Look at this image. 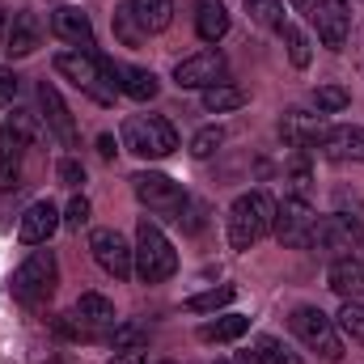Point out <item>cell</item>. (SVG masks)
<instances>
[{
    "mask_svg": "<svg viewBox=\"0 0 364 364\" xmlns=\"http://www.w3.org/2000/svg\"><path fill=\"white\" fill-rule=\"evenodd\" d=\"M90 255H93V263L106 275H114V279H127V275L136 272V250L127 246V237L119 229H93Z\"/></svg>",
    "mask_w": 364,
    "mask_h": 364,
    "instance_id": "11",
    "label": "cell"
},
{
    "mask_svg": "<svg viewBox=\"0 0 364 364\" xmlns=\"http://www.w3.org/2000/svg\"><path fill=\"white\" fill-rule=\"evenodd\" d=\"M55 174H60V182H64V186H73V191H77V186L85 182V166H81L77 157H64V161L55 166Z\"/></svg>",
    "mask_w": 364,
    "mask_h": 364,
    "instance_id": "38",
    "label": "cell"
},
{
    "mask_svg": "<svg viewBox=\"0 0 364 364\" xmlns=\"http://www.w3.org/2000/svg\"><path fill=\"white\" fill-rule=\"evenodd\" d=\"M73 314L81 318V326H90V331H93V339H106V335L114 331V322H119L114 305H110L102 292H85V296L73 305Z\"/></svg>",
    "mask_w": 364,
    "mask_h": 364,
    "instance_id": "18",
    "label": "cell"
},
{
    "mask_svg": "<svg viewBox=\"0 0 364 364\" xmlns=\"http://www.w3.org/2000/svg\"><path fill=\"white\" fill-rule=\"evenodd\" d=\"M114 348H144L149 343V331L140 326V322H114V331L106 335Z\"/></svg>",
    "mask_w": 364,
    "mask_h": 364,
    "instance_id": "33",
    "label": "cell"
},
{
    "mask_svg": "<svg viewBox=\"0 0 364 364\" xmlns=\"http://www.w3.org/2000/svg\"><path fill=\"white\" fill-rule=\"evenodd\" d=\"M4 127H13V132L26 140V144H34V140H38V123H34V114H26V110H17V114L4 123Z\"/></svg>",
    "mask_w": 364,
    "mask_h": 364,
    "instance_id": "37",
    "label": "cell"
},
{
    "mask_svg": "<svg viewBox=\"0 0 364 364\" xmlns=\"http://www.w3.org/2000/svg\"><path fill=\"white\" fill-rule=\"evenodd\" d=\"M195 30L203 43H220L229 34V9L225 0H195Z\"/></svg>",
    "mask_w": 364,
    "mask_h": 364,
    "instance_id": "22",
    "label": "cell"
},
{
    "mask_svg": "<svg viewBox=\"0 0 364 364\" xmlns=\"http://www.w3.org/2000/svg\"><path fill=\"white\" fill-rule=\"evenodd\" d=\"M38 43H43V21L34 17V13H13V21H9V30H4V51L13 55V60H21V55H34L38 51Z\"/></svg>",
    "mask_w": 364,
    "mask_h": 364,
    "instance_id": "16",
    "label": "cell"
},
{
    "mask_svg": "<svg viewBox=\"0 0 364 364\" xmlns=\"http://www.w3.org/2000/svg\"><path fill=\"white\" fill-rule=\"evenodd\" d=\"M119 140H123L127 153L153 157V161H157V157H170V153L178 149V132H174V123L161 119V114H132V119H123Z\"/></svg>",
    "mask_w": 364,
    "mask_h": 364,
    "instance_id": "3",
    "label": "cell"
},
{
    "mask_svg": "<svg viewBox=\"0 0 364 364\" xmlns=\"http://www.w3.org/2000/svg\"><path fill=\"white\" fill-rule=\"evenodd\" d=\"M51 34L64 38V43H73V47H93L90 13H81V9H73V4H60V9L51 13Z\"/></svg>",
    "mask_w": 364,
    "mask_h": 364,
    "instance_id": "17",
    "label": "cell"
},
{
    "mask_svg": "<svg viewBox=\"0 0 364 364\" xmlns=\"http://www.w3.org/2000/svg\"><path fill=\"white\" fill-rule=\"evenodd\" d=\"M38 106H43V119H47L51 136H55L64 149H77V144H81V136H77V119H73V110L64 106V97H60V90H55L51 81L38 85Z\"/></svg>",
    "mask_w": 364,
    "mask_h": 364,
    "instance_id": "13",
    "label": "cell"
},
{
    "mask_svg": "<svg viewBox=\"0 0 364 364\" xmlns=\"http://www.w3.org/2000/svg\"><path fill=\"white\" fill-rule=\"evenodd\" d=\"M318 149L331 161H360L364 166V127H331Z\"/></svg>",
    "mask_w": 364,
    "mask_h": 364,
    "instance_id": "19",
    "label": "cell"
},
{
    "mask_svg": "<svg viewBox=\"0 0 364 364\" xmlns=\"http://www.w3.org/2000/svg\"><path fill=\"white\" fill-rule=\"evenodd\" d=\"M110 73H114V85H119V93H127V97H136V102L157 97V77H153L149 68H136V64H114V60H110Z\"/></svg>",
    "mask_w": 364,
    "mask_h": 364,
    "instance_id": "21",
    "label": "cell"
},
{
    "mask_svg": "<svg viewBox=\"0 0 364 364\" xmlns=\"http://www.w3.org/2000/svg\"><path fill=\"white\" fill-rule=\"evenodd\" d=\"M246 13L263 30H284V0H246Z\"/></svg>",
    "mask_w": 364,
    "mask_h": 364,
    "instance_id": "27",
    "label": "cell"
},
{
    "mask_svg": "<svg viewBox=\"0 0 364 364\" xmlns=\"http://www.w3.org/2000/svg\"><path fill=\"white\" fill-rule=\"evenodd\" d=\"M246 331H250V318H242V314H225V318L199 326V343H233V339H242Z\"/></svg>",
    "mask_w": 364,
    "mask_h": 364,
    "instance_id": "24",
    "label": "cell"
},
{
    "mask_svg": "<svg viewBox=\"0 0 364 364\" xmlns=\"http://www.w3.org/2000/svg\"><path fill=\"white\" fill-rule=\"evenodd\" d=\"M55 284H60V263L51 250H34L17 272H13V296L26 305V309H43L51 296H55Z\"/></svg>",
    "mask_w": 364,
    "mask_h": 364,
    "instance_id": "6",
    "label": "cell"
},
{
    "mask_svg": "<svg viewBox=\"0 0 364 364\" xmlns=\"http://www.w3.org/2000/svg\"><path fill=\"white\" fill-rule=\"evenodd\" d=\"M132 191H136V199H140L149 212H157V216H170V220H178L182 203H186V191H182V186L170 178V174H157V170H144V174H136V178H132Z\"/></svg>",
    "mask_w": 364,
    "mask_h": 364,
    "instance_id": "9",
    "label": "cell"
},
{
    "mask_svg": "<svg viewBox=\"0 0 364 364\" xmlns=\"http://www.w3.org/2000/svg\"><path fill=\"white\" fill-rule=\"evenodd\" d=\"M174 272H178V255H174L170 237L161 233L157 220L144 216L136 225V275L144 284H161V279H170Z\"/></svg>",
    "mask_w": 364,
    "mask_h": 364,
    "instance_id": "4",
    "label": "cell"
},
{
    "mask_svg": "<svg viewBox=\"0 0 364 364\" xmlns=\"http://www.w3.org/2000/svg\"><path fill=\"white\" fill-rule=\"evenodd\" d=\"M326 114H309V110H288L279 119V136L288 149H318L322 136H326Z\"/></svg>",
    "mask_w": 364,
    "mask_h": 364,
    "instance_id": "14",
    "label": "cell"
},
{
    "mask_svg": "<svg viewBox=\"0 0 364 364\" xmlns=\"http://www.w3.org/2000/svg\"><path fill=\"white\" fill-rule=\"evenodd\" d=\"M55 73L64 77V81H73L77 90L93 97L97 106H114V73H110V60L106 55H93V51H64V55H55Z\"/></svg>",
    "mask_w": 364,
    "mask_h": 364,
    "instance_id": "1",
    "label": "cell"
},
{
    "mask_svg": "<svg viewBox=\"0 0 364 364\" xmlns=\"http://www.w3.org/2000/svg\"><path fill=\"white\" fill-rule=\"evenodd\" d=\"M314 208L305 199H284L275 203V242L288 246V250H309V237H314Z\"/></svg>",
    "mask_w": 364,
    "mask_h": 364,
    "instance_id": "10",
    "label": "cell"
},
{
    "mask_svg": "<svg viewBox=\"0 0 364 364\" xmlns=\"http://www.w3.org/2000/svg\"><path fill=\"white\" fill-rule=\"evenodd\" d=\"M60 229V208L51 203V199H38V203H30L26 208V216H21V225H17V237L26 242V246H47V237Z\"/></svg>",
    "mask_w": 364,
    "mask_h": 364,
    "instance_id": "15",
    "label": "cell"
},
{
    "mask_svg": "<svg viewBox=\"0 0 364 364\" xmlns=\"http://www.w3.org/2000/svg\"><path fill=\"white\" fill-rule=\"evenodd\" d=\"M64 225H68V229H85V225H90V199H85V195H73V203H68V212H64Z\"/></svg>",
    "mask_w": 364,
    "mask_h": 364,
    "instance_id": "36",
    "label": "cell"
},
{
    "mask_svg": "<svg viewBox=\"0 0 364 364\" xmlns=\"http://www.w3.org/2000/svg\"><path fill=\"white\" fill-rule=\"evenodd\" d=\"M360 246H364V225H360V216L331 212V216H318V220H314L309 250L326 255L331 263H335V259H352Z\"/></svg>",
    "mask_w": 364,
    "mask_h": 364,
    "instance_id": "7",
    "label": "cell"
},
{
    "mask_svg": "<svg viewBox=\"0 0 364 364\" xmlns=\"http://www.w3.org/2000/svg\"><path fill=\"white\" fill-rule=\"evenodd\" d=\"M17 90H21V77L17 73H0V106H13Z\"/></svg>",
    "mask_w": 364,
    "mask_h": 364,
    "instance_id": "39",
    "label": "cell"
},
{
    "mask_svg": "<svg viewBox=\"0 0 364 364\" xmlns=\"http://www.w3.org/2000/svg\"><path fill=\"white\" fill-rule=\"evenodd\" d=\"M161 364H174V360H161Z\"/></svg>",
    "mask_w": 364,
    "mask_h": 364,
    "instance_id": "45",
    "label": "cell"
},
{
    "mask_svg": "<svg viewBox=\"0 0 364 364\" xmlns=\"http://www.w3.org/2000/svg\"><path fill=\"white\" fill-rule=\"evenodd\" d=\"M34 364H73V360H68V356H38Z\"/></svg>",
    "mask_w": 364,
    "mask_h": 364,
    "instance_id": "43",
    "label": "cell"
},
{
    "mask_svg": "<svg viewBox=\"0 0 364 364\" xmlns=\"http://www.w3.org/2000/svg\"><path fill=\"white\" fill-rule=\"evenodd\" d=\"M225 73H229V60L220 51H195V55L178 60L174 81L182 90H212V85H225Z\"/></svg>",
    "mask_w": 364,
    "mask_h": 364,
    "instance_id": "12",
    "label": "cell"
},
{
    "mask_svg": "<svg viewBox=\"0 0 364 364\" xmlns=\"http://www.w3.org/2000/svg\"><path fill=\"white\" fill-rule=\"evenodd\" d=\"M110 26H114V38H119L123 47H140V43H144V34H140V26L132 21L127 4H119V9H114V21H110Z\"/></svg>",
    "mask_w": 364,
    "mask_h": 364,
    "instance_id": "32",
    "label": "cell"
},
{
    "mask_svg": "<svg viewBox=\"0 0 364 364\" xmlns=\"http://www.w3.org/2000/svg\"><path fill=\"white\" fill-rule=\"evenodd\" d=\"M314 102H318V114H339V110L352 106V93L343 90V85H318Z\"/></svg>",
    "mask_w": 364,
    "mask_h": 364,
    "instance_id": "31",
    "label": "cell"
},
{
    "mask_svg": "<svg viewBox=\"0 0 364 364\" xmlns=\"http://www.w3.org/2000/svg\"><path fill=\"white\" fill-rule=\"evenodd\" d=\"M272 229H275V199L267 191H246V195L233 199V208H229V246L233 250H250Z\"/></svg>",
    "mask_w": 364,
    "mask_h": 364,
    "instance_id": "2",
    "label": "cell"
},
{
    "mask_svg": "<svg viewBox=\"0 0 364 364\" xmlns=\"http://www.w3.org/2000/svg\"><path fill=\"white\" fill-rule=\"evenodd\" d=\"M97 153L110 161V157H114V136H97Z\"/></svg>",
    "mask_w": 364,
    "mask_h": 364,
    "instance_id": "41",
    "label": "cell"
},
{
    "mask_svg": "<svg viewBox=\"0 0 364 364\" xmlns=\"http://www.w3.org/2000/svg\"><path fill=\"white\" fill-rule=\"evenodd\" d=\"M292 9L318 30V38H322L331 51H339V47L348 43V30H352V9H348V0H292Z\"/></svg>",
    "mask_w": 364,
    "mask_h": 364,
    "instance_id": "8",
    "label": "cell"
},
{
    "mask_svg": "<svg viewBox=\"0 0 364 364\" xmlns=\"http://www.w3.org/2000/svg\"><path fill=\"white\" fill-rule=\"evenodd\" d=\"M233 296H237V288H233V284H220V288H208V292H195V296L186 301V309H191V314H216V309H225V305H233Z\"/></svg>",
    "mask_w": 364,
    "mask_h": 364,
    "instance_id": "26",
    "label": "cell"
},
{
    "mask_svg": "<svg viewBox=\"0 0 364 364\" xmlns=\"http://www.w3.org/2000/svg\"><path fill=\"white\" fill-rule=\"evenodd\" d=\"M123 4H127V13H132V21L140 26L144 38L170 30V21H174V0H123Z\"/></svg>",
    "mask_w": 364,
    "mask_h": 364,
    "instance_id": "20",
    "label": "cell"
},
{
    "mask_svg": "<svg viewBox=\"0 0 364 364\" xmlns=\"http://www.w3.org/2000/svg\"><path fill=\"white\" fill-rule=\"evenodd\" d=\"M216 364H225V360H216Z\"/></svg>",
    "mask_w": 364,
    "mask_h": 364,
    "instance_id": "46",
    "label": "cell"
},
{
    "mask_svg": "<svg viewBox=\"0 0 364 364\" xmlns=\"http://www.w3.org/2000/svg\"><path fill=\"white\" fill-rule=\"evenodd\" d=\"M0 34H4V9H0Z\"/></svg>",
    "mask_w": 364,
    "mask_h": 364,
    "instance_id": "44",
    "label": "cell"
},
{
    "mask_svg": "<svg viewBox=\"0 0 364 364\" xmlns=\"http://www.w3.org/2000/svg\"><path fill=\"white\" fill-rule=\"evenodd\" d=\"M335 326H339V331H343L348 339L364 343V301H343V309H339Z\"/></svg>",
    "mask_w": 364,
    "mask_h": 364,
    "instance_id": "29",
    "label": "cell"
},
{
    "mask_svg": "<svg viewBox=\"0 0 364 364\" xmlns=\"http://www.w3.org/2000/svg\"><path fill=\"white\" fill-rule=\"evenodd\" d=\"M21 157H26V140L13 127H0V191L17 186V178H21Z\"/></svg>",
    "mask_w": 364,
    "mask_h": 364,
    "instance_id": "23",
    "label": "cell"
},
{
    "mask_svg": "<svg viewBox=\"0 0 364 364\" xmlns=\"http://www.w3.org/2000/svg\"><path fill=\"white\" fill-rule=\"evenodd\" d=\"M220 140H225L220 127H203V132H195V136H191V157H212V153L220 149Z\"/></svg>",
    "mask_w": 364,
    "mask_h": 364,
    "instance_id": "35",
    "label": "cell"
},
{
    "mask_svg": "<svg viewBox=\"0 0 364 364\" xmlns=\"http://www.w3.org/2000/svg\"><path fill=\"white\" fill-rule=\"evenodd\" d=\"M284 182H288V199H305L309 203V191H314V174H309V166L305 161H296L288 174H284Z\"/></svg>",
    "mask_w": 364,
    "mask_h": 364,
    "instance_id": "34",
    "label": "cell"
},
{
    "mask_svg": "<svg viewBox=\"0 0 364 364\" xmlns=\"http://www.w3.org/2000/svg\"><path fill=\"white\" fill-rule=\"evenodd\" d=\"M110 364H149V348H119Z\"/></svg>",
    "mask_w": 364,
    "mask_h": 364,
    "instance_id": "40",
    "label": "cell"
},
{
    "mask_svg": "<svg viewBox=\"0 0 364 364\" xmlns=\"http://www.w3.org/2000/svg\"><path fill=\"white\" fill-rule=\"evenodd\" d=\"M255 352L263 356V364H305L284 339H275V335H263V339L255 343Z\"/></svg>",
    "mask_w": 364,
    "mask_h": 364,
    "instance_id": "30",
    "label": "cell"
},
{
    "mask_svg": "<svg viewBox=\"0 0 364 364\" xmlns=\"http://www.w3.org/2000/svg\"><path fill=\"white\" fill-rule=\"evenodd\" d=\"M279 38H284V47H288V60L296 64V68H309V38H305V30H296L292 21H284V30H279Z\"/></svg>",
    "mask_w": 364,
    "mask_h": 364,
    "instance_id": "28",
    "label": "cell"
},
{
    "mask_svg": "<svg viewBox=\"0 0 364 364\" xmlns=\"http://www.w3.org/2000/svg\"><path fill=\"white\" fill-rule=\"evenodd\" d=\"M288 326H292V335H296L309 352H318L326 364L343 360L339 326H335V318H331V314H322L318 305H296V309H292V318H288Z\"/></svg>",
    "mask_w": 364,
    "mask_h": 364,
    "instance_id": "5",
    "label": "cell"
},
{
    "mask_svg": "<svg viewBox=\"0 0 364 364\" xmlns=\"http://www.w3.org/2000/svg\"><path fill=\"white\" fill-rule=\"evenodd\" d=\"M233 364H263V356H259V352H237Z\"/></svg>",
    "mask_w": 364,
    "mask_h": 364,
    "instance_id": "42",
    "label": "cell"
},
{
    "mask_svg": "<svg viewBox=\"0 0 364 364\" xmlns=\"http://www.w3.org/2000/svg\"><path fill=\"white\" fill-rule=\"evenodd\" d=\"M246 106V90L237 85H212L203 90V110L208 114H229V110H242Z\"/></svg>",
    "mask_w": 364,
    "mask_h": 364,
    "instance_id": "25",
    "label": "cell"
}]
</instances>
